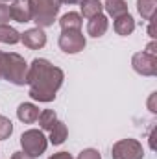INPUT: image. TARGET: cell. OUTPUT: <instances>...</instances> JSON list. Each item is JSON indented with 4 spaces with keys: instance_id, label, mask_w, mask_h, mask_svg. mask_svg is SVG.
Listing matches in <instances>:
<instances>
[{
    "instance_id": "7c38bea8",
    "label": "cell",
    "mask_w": 157,
    "mask_h": 159,
    "mask_svg": "<svg viewBox=\"0 0 157 159\" xmlns=\"http://www.w3.org/2000/svg\"><path fill=\"white\" fill-rule=\"evenodd\" d=\"M113 28H115V32H117L118 35L128 37V35H131V34L135 32V19H133L129 13L120 15V17H117V19H115Z\"/></svg>"
},
{
    "instance_id": "484cf974",
    "label": "cell",
    "mask_w": 157,
    "mask_h": 159,
    "mask_svg": "<svg viewBox=\"0 0 157 159\" xmlns=\"http://www.w3.org/2000/svg\"><path fill=\"white\" fill-rule=\"evenodd\" d=\"M148 34H150L152 37H155V32H154V19L150 20V26H148Z\"/></svg>"
},
{
    "instance_id": "5b68a950",
    "label": "cell",
    "mask_w": 157,
    "mask_h": 159,
    "mask_svg": "<svg viewBox=\"0 0 157 159\" xmlns=\"http://www.w3.org/2000/svg\"><path fill=\"white\" fill-rule=\"evenodd\" d=\"M111 157L113 159H142L144 157V148L137 139H120L111 148Z\"/></svg>"
},
{
    "instance_id": "3957f363",
    "label": "cell",
    "mask_w": 157,
    "mask_h": 159,
    "mask_svg": "<svg viewBox=\"0 0 157 159\" xmlns=\"http://www.w3.org/2000/svg\"><path fill=\"white\" fill-rule=\"evenodd\" d=\"M32 20L37 24V28H48L54 24L57 13H59V0H28Z\"/></svg>"
},
{
    "instance_id": "30bf717a",
    "label": "cell",
    "mask_w": 157,
    "mask_h": 159,
    "mask_svg": "<svg viewBox=\"0 0 157 159\" xmlns=\"http://www.w3.org/2000/svg\"><path fill=\"white\" fill-rule=\"evenodd\" d=\"M107 28H109V20H107V17L104 13L89 19V22H87V34L91 37H96V39L102 37V35H105Z\"/></svg>"
},
{
    "instance_id": "9a60e30c",
    "label": "cell",
    "mask_w": 157,
    "mask_h": 159,
    "mask_svg": "<svg viewBox=\"0 0 157 159\" xmlns=\"http://www.w3.org/2000/svg\"><path fill=\"white\" fill-rule=\"evenodd\" d=\"M67 135H69V129H67L65 122L57 120V122L54 124V128L50 129V137H48V141H50L54 146H59V144H63V143H65Z\"/></svg>"
},
{
    "instance_id": "83f0119b",
    "label": "cell",
    "mask_w": 157,
    "mask_h": 159,
    "mask_svg": "<svg viewBox=\"0 0 157 159\" xmlns=\"http://www.w3.org/2000/svg\"><path fill=\"white\" fill-rule=\"evenodd\" d=\"M0 2H13V0H0Z\"/></svg>"
},
{
    "instance_id": "9c48e42d",
    "label": "cell",
    "mask_w": 157,
    "mask_h": 159,
    "mask_svg": "<svg viewBox=\"0 0 157 159\" xmlns=\"http://www.w3.org/2000/svg\"><path fill=\"white\" fill-rule=\"evenodd\" d=\"M9 17L15 22H32V11L28 6V0H13L9 6Z\"/></svg>"
},
{
    "instance_id": "8992f818",
    "label": "cell",
    "mask_w": 157,
    "mask_h": 159,
    "mask_svg": "<svg viewBox=\"0 0 157 159\" xmlns=\"http://www.w3.org/2000/svg\"><path fill=\"white\" fill-rule=\"evenodd\" d=\"M57 43H59V48L65 54H78L87 44L85 35L81 34V30H63Z\"/></svg>"
},
{
    "instance_id": "8fae6325",
    "label": "cell",
    "mask_w": 157,
    "mask_h": 159,
    "mask_svg": "<svg viewBox=\"0 0 157 159\" xmlns=\"http://www.w3.org/2000/svg\"><path fill=\"white\" fill-rule=\"evenodd\" d=\"M39 113H41L39 107H37L35 104H30V102L20 104L19 109H17V117H19L20 122H24V124H34V122H37Z\"/></svg>"
},
{
    "instance_id": "5bb4252c",
    "label": "cell",
    "mask_w": 157,
    "mask_h": 159,
    "mask_svg": "<svg viewBox=\"0 0 157 159\" xmlns=\"http://www.w3.org/2000/svg\"><path fill=\"white\" fill-rule=\"evenodd\" d=\"M79 7H81V17L92 19V17H96V15L102 13L104 4L100 0H81L79 2Z\"/></svg>"
},
{
    "instance_id": "2e32d148",
    "label": "cell",
    "mask_w": 157,
    "mask_h": 159,
    "mask_svg": "<svg viewBox=\"0 0 157 159\" xmlns=\"http://www.w3.org/2000/svg\"><path fill=\"white\" fill-rule=\"evenodd\" d=\"M104 7H105L107 15L113 17V19H117V17H120V15L129 13V11H128V2H126V0H105Z\"/></svg>"
},
{
    "instance_id": "7402d4cb",
    "label": "cell",
    "mask_w": 157,
    "mask_h": 159,
    "mask_svg": "<svg viewBox=\"0 0 157 159\" xmlns=\"http://www.w3.org/2000/svg\"><path fill=\"white\" fill-rule=\"evenodd\" d=\"M9 19V6L6 2H0V24H6Z\"/></svg>"
},
{
    "instance_id": "603a6c76",
    "label": "cell",
    "mask_w": 157,
    "mask_h": 159,
    "mask_svg": "<svg viewBox=\"0 0 157 159\" xmlns=\"http://www.w3.org/2000/svg\"><path fill=\"white\" fill-rule=\"evenodd\" d=\"M157 43L155 41H152V43H150V44H148V46H146V50H144V52H146V54H150V56H155L157 57Z\"/></svg>"
},
{
    "instance_id": "f1b7e54d",
    "label": "cell",
    "mask_w": 157,
    "mask_h": 159,
    "mask_svg": "<svg viewBox=\"0 0 157 159\" xmlns=\"http://www.w3.org/2000/svg\"><path fill=\"white\" fill-rule=\"evenodd\" d=\"M0 80H2V78H0Z\"/></svg>"
},
{
    "instance_id": "44dd1931",
    "label": "cell",
    "mask_w": 157,
    "mask_h": 159,
    "mask_svg": "<svg viewBox=\"0 0 157 159\" xmlns=\"http://www.w3.org/2000/svg\"><path fill=\"white\" fill-rule=\"evenodd\" d=\"M76 159H102V156L96 148H85L79 152V156Z\"/></svg>"
},
{
    "instance_id": "e0dca14e",
    "label": "cell",
    "mask_w": 157,
    "mask_h": 159,
    "mask_svg": "<svg viewBox=\"0 0 157 159\" xmlns=\"http://www.w3.org/2000/svg\"><path fill=\"white\" fill-rule=\"evenodd\" d=\"M157 9V0H137V11L144 20H152Z\"/></svg>"
},
{
    "instance_id": "cb8c5ba5",
    "label": "cell",
    "mask_w": 157,
    "mask_h": 159,
    "mask_svg": "<svg viewBox=\"0 0 157 159\" xmlns=\"http://www.w3.org/2000/svg\"><path fill=\"white\" fill-rule=\"evenodd\" d=\"M48 159H74L69 152H57V154H54V156H50Z\"/></svg>"
},
{
    "instance_id": "ffe728a7",
    "label": "cell",
    "mask_w": 157,
    "mask_h": 159,
    "mask_svg": "<svg viewBox=\"0 0 157 159\" xmlns=\"http://www.w3.org/2000/svg\"><path fill=\"white\" fill-rule=\"evenodd\" d=\"M11 133H13V122L7 119V117H2L0 115V141L7 139Z\"/></svg>"
},
{
    "instance_id": "6da1fadb",
    "label": "cell",
    "mask_w": 157,
    "mask_h": 159,
    "mask_svg": "<svg viewBox=\"0 0 157 159\" xmlns=\"http://www.w3.org/2000/svg\"><path fill=\"white\" fill-rule=\"evenodd\" d=\"M65 74L59 67H54L48 59L35 57L32 65H28L26 83L30 85V96L37 102L48 104L56 100V93L63 85Z\"/></svg>"
},
{
    "instance_id": "4fadbf2b",
    "label": "cell",
    "mask_w": 157,
    "mask_h": 159,
    "mask_svg": "<svg viewBox=\"0 0 157 159\" xmlns=\"http://www.w3.org/2000/svg\"><path fill=\"white\" fill-rule=\"evenodd\" d=\"M81 24H83V17L74 11H69L59 19L61 30H81Z\"/></svg>"
},
{
    "instance_id": "7a4b0ae2",
    "label": "cell",
    "mask_w": 157,
    "mask_h": 159,
    "mask_svg": "<svg viewBox=\"0 0 157 159\" xmlns=\"http://www.w3.org/2000/svg\"><path fill=\"white\" fill-rule=\"evenodd\" d=\"M26 76H28V63L20 54L0 52V78L13 85H24Z\"/></svg>"
},
{
    "instance_id": "d6986e66",
    "label": "cell",
    "mask_w": 157,
    "mask_h": 159,
    "mask_svg": "<svg viewBox=\"0 0 157 159\" xmlns=\"http://www.w3.org/2000/svg\"><path fill=\"white\" fill-rule=\"evenodd\" d=\"M37 122H39L41 131H50V129L54 128V124L57 122V115H56L54 109H44V111H41L39 113Z\"/></svg>"
},
{
    "instance_id": "52a82bcc",
    "label": "cell",
    "mask_w": 157,
    "mask_h": 159,
    "mask_svg": "<svg viewBox=\"0 0 157 159\" xmlns=\"http://www.w3.org/2000/svg\"><path fill=\"white\" fill-rule=\"evenodd\" d=\"M131 67L141 76H155L157 74V57L146 54L144 50L142 52H137L131 57Z\"/></svg>"
},
{
    "instance_id": "ac0fdd59",
    "label": "cell",
    "mask_w": 157,
    "mask_h": 159,
    "mask_svg": "<svg viewBox=\"0 0 157 159\" xmlns=\"http://www.w3.org/2000/svg\"><path fill=\"white\" fill-rule=\"evenodd\" d=\"M20 41V34L9 26V24H0V43L4 44H17Z\"/></svg>"
},
{
    "instance_id": "ba28073f",
    "label": "cell",
    "mask_w": 157,
    "mask_h": 159,
    "mask_svg": "<svg viewBox=\"0 0 157 159\" xmlns=\"http://www.w3.org/2000/svg\"><path fill=\"white\" fill-rule=\"evenodd\" d=\"M20 43L30 48V50H39L46 44V34L43 32V28H30L24 34H20Z\"/></svg>"
},
{
    "instance_id": "d4e9b609",
    "label": "cell",
    "mask_w": 157,
    "mask_h": 159,
    "mask_svg": "<svg viewBox=\"0 0 157 159\" xmlns=\"http://www.w3.org/2000/svg\"><path fill=\"white\" fill-rule=\"evenodd\" d=\"M11 159H35V157H30V156L24 154V152H15V154L11 156Z\"/></svg>"
},
{
    "instance_id": "277c9868",
    "label": "cell",
    "mask_w": 157,
    "mask_h": 159,
    "mask_svg": "<svg viewBox=\"0 0 157 159\" xmlns=\"http://www.w3.org/2000/svg\"><path fill=\"white\" fill-rule=\"evenodd\" d=\"M20 146H22V152L28 154L30 157H39L46 152L48 139L41 129H26L20 135Z\"/></svg>"
},
{
    "instance_id": "4316f807",
    "label": "cell",
    "mask_w": 157,
    "mask_h": 159,
    "mask_svg": "<svg viewBox=\"0 0 157 159\" xmlns=\"http://www.w3.org/2000/svg\"><path fill=\"white\" fill-rule=\"evenodd\" d=\"M79 2L81 0H59V4H69V6L70 4H79Z\"/></svg>"
}]
</instances>
